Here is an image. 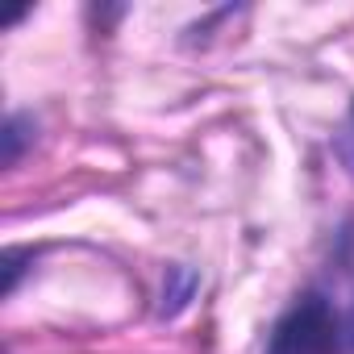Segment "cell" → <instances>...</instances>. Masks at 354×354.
Masks as SVG:
<instances>
[{"label":"cell","instance_id":"2","mask_svg":"<svg viewBox=\"0 0 354 354\" xmlns=\"http://www.w3.org/2000/svg\"><path fill=\"white\" fill-rule=\"evenodd\" d=\"M26 129H34V121H30L26 113H13V117L5 121V133H0V142H5V167H13V162L21 158V146L30 142Z\"/></svg>","mask_w":354,"mask_h":354},{"label":"cell","instance_id":"3","mask_svg":"<svg viewBox=\"0 0 354 354\" xmlns=\"http://www.w3.org/2000/svg\"><path fill=\"white\" fill-rule=\"evenodd\" d=\"M342 354H354V304L342 313Z\"/></svg>","mask_w":354,"mask_h":354},{"label":"cell","instance_id":"4","mask_svg":"<svg viewBox=\"0 0 354 354\" xmlns=\"http://www.w3.org/2000/svg\"><path fill=\"white\" fill-rule=\"evenodd\" d=\"M342 154L354 167V104H350V125H346V138H342Z\"/></svg>","mask_w":354,"mask_h":354},{"label":"cell","instance_id":"1","mask_svg":"<svg viewBox=\"0 0 354 354\" xmlns=\"http://www.w3.org/2000/svg\"><path fill=\"white\" fill-rule=\"evenodd\" d=\"M267 354H342V313L321 292H304L275 321Z\"/></svg>","mask_w":354,"mask_h":354}]
</instances>
